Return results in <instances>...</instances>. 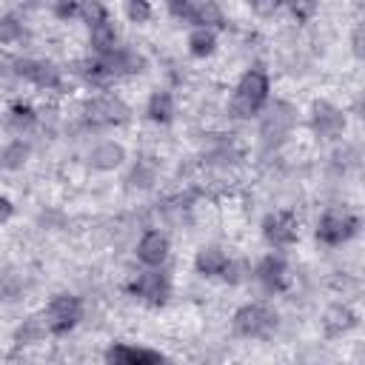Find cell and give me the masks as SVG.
<instances>
[{"mask_svg": "<svg viewBox=\"0 0 365 365\" xmlns=\"http://www.w3.org/2000/svg\"><path fill=\"white\" fill-rule=\"evenodd\" d=\"M23 37V23L11 14L0 17V43H17Z\"/></svg>", "mask_w": 365, "mask_h": 365, "instance_id": "25", "label": "cell"}, {"mask_svg": "<svg viewBox=\"0 0 365 365\" xmlns=\"http://www.w3.org/2000/svg\"><path fill=\"white\" fill-rule=\"evenodd\" d=\"M288 6H291V14L297 20H308L317 11V0H288Z\"/></svg>", "mask_w": 365, "mask_h": 365, "instance_id": "28", "label": "cell"}, {"mask_svg": "<svg viewBox=\"0 0 365 365\" xmlns=\"http://www.w3.org/2000/svg\"><path fill=\"white\" fill-rule=\"evenodd\" d=\"M108 362H123V365H134V362H160L163 354L148 351V348H134V345H111L106 351Z\"/></svg>", "mask_w": 365, "mask_h": 365, "instance_id": "15", "label": "cell"}, {"mask_svg": "<svg viewBox=\"0 0 365 365\" xmlns=\"http://www.w3.org/2000/svg\"><path fill=\"white\" fill-rule=\"evenodd\" d=\"M91 48L103 57V54H108V51H114L117 48V29H114V23H108V20H103V23H97V26H91Z\"/></svg>", "mask_w": 365, "mask_h": 365, "instance_id": "18", "label": "cell"}, {"mask_svg": "<svg viewBox=\"0 0 365 365\" xmlns=\"http://www.w3.org/2000/svg\"><path fill=\"white\" fill-rule=\"evenodd\" d=\"M356 228H359V220H356L351 211H345V208H331V211H325V214L319 217V222H317V237H319L325 245H339V242H345L348 237H354Z\"/></svg>", "mask_w": 365, "mask_h": 365, "instance_id": "2", "label": "cell"}, {"mask_svg": "<svg viewBox=\"0 0 365 365\" xmlns=\"http://www.w3.org/2000/svg\"><path fill=\"white\" fill-rule=\"evenodd\" d=\"M17 74L31 80L34 86H43V88L60 86V68L54 63H46V60H17Z\"/></svg>", "mask_w": 365, "mask_h": 365, "instance_id": "11", "label": "cell"}, {"mask_svg": "<svg viewBox=\"0 0 365 365\" xmlns=\"http://www.w3.org/2000/svg\"><path fill=\"white\" fill-rule=\"evenodd\" d=\"M26 160H29V143H23V140L9 143L3 148V154H0V165L3 168H20Z\"/></svg>", "mask_w": 365, "mask_h": 365, "instance_id": "22", "label": "cell"}, {"mask_svg": "<svg viewBox=\"0 0 365 365\" xmlns=\"http://www.w3.org/2000/svg\"><path fill=\"white\" fill-rule=\"evenodd\" d=\"M154 180H157V168H154V163L137 160V165H134L131 174H128V182H131L134 188H151Z\"/></svg>", "mask_w": 365, "mask_h": 365, "instance_id": "23", "label": "cell"}, {"mask_svg": "<svg viewBox=\"0 0 365 365\" xmlns=\"http://www.w3.org/2000/svg\"><path fill=\"white\" fill-rule=\"evenodd\" d=\"M291 125H294V108L288 103H274V108L262 120V140H265V145L282 143V137L288 134Z\"/></svg>", "mask_w": 365, "mask_h": 365, "instance_id": "8", "label": "cell"}, {"mask_svg": "<svg viewBox=\"0 0 365 365\" xmlns=\"http://www.w3.org/2000/svg\"><path fill=\"white\" fill-rule=\"evenodd\" d=\"M46 334H48L46 317H29V319H23V325L14 331V342H17V345H31V342H40Z\"/></svg>", "mask_w": 365, "mask_h": 365, "instance_id": "20", "label": "cell"}, {"mask_svg": "<svg viewBox=\"0 0 365 365\" xmlns=\"http://www.w3.org/2000/svg\"><path fill=\"white\" fill-rule=\"evenodd\" d=\"M268 77L259 71V68H251L242 74L240 86H237V94L231 100V114L234 117H251L259 111V106L268 100Z\"/></svg>", "mask_w": 365, "mask_h": 365, "instance_id": "1", "label": "cell"}, {"mask_svg": "<svg viewBox=\"0 0 365 365\" xmlns=\"http://www.w3.org/2000/svg\"><path fill=\"white\" fill-rule=\"evenodd\" d=\"M9 120H11V125H14V128H20V125L26 128V125H31V123H34V108H31V106H14Z\"/></svg>", "mask_w": 365, "mask_h": 365, "instance_id": "27", "label": "cell"}, {"mask_svg": "<svg viewBox=\"0 0 365 365\" xmlns=\"http://www.w3.org/2000/svg\"><path fill=\"white\" fill-rule=\"evenodd\" d=\"M168 3H174V0H168Z\"/></svg>", "mask_w": 365, "mask_h": 365, "instance_id": "35", "label": "cell"}, {"mask_svg": "<svg viewBox=\"0 0 365 365\" xmlns=\"http://www.w3.org/2000/svg\"><path fill=\"white\" fill-rule=\"evenodd\" d=\"M354 51H356V54H362V29H356V31H354Z\"/></svg>", "mask_w": 365, "mask_h": 365, "instance_id": "33", "label": "cell"}, {"mask_svg": "<svg viewBox=\"0 0 365 365\" xmlns=\"http://www.w3.org/2000/svg\"><path fill=\"white\" fill-rule=\"evenodd\" d=\"M274 3H277V6H279V3H288V0H274Z\"/></svg>", "mask_w": 365, "mask_h": 365, "instance_id": "34", "label": "cell"}, {"mask_svg": "<svg viewBox=\"0 0 365 365\" xmlns=\"http://www.w3.org/2000/svg\"><path fill=\"white\" fill-rule=\"evenodd\" d=\"M274 328H277V314L259 302L242 305L234 314V331L240 336H268Z\"/></svg>", "mask_w": 365, "mask_h": 365, "instance_id": "3", "label": "cell"}, {"mask_svg": "<svg viewBox=\"0 0 365 365\" xmlns=\"http://www.w3.org/2000/svg\"><path fill=\"white\" fill-rule=\"evenodd\" d=\"M262 234L271 245H291L297 240V220L294 214L288 211H277V214H268L262 220Z\"/></svg>", "mask_w": 365, "mask_h": 365, "instance_id": "10", "label": "cell"}, {"mask_svg": "<svg viewBox=\"0 0 365 365\" xmlns=\"http://www.w3.org/2000/svg\"><path fill=\"white\" fill-rule=\"evenodd\" d=\"M251 6H254V11H259V14H271V11L277 9L274 0H251Z\"/></svg>", "mask_w": 365, "mask_h": 365, "instance_id": "31", "label": "cell"}, {"mask_svg": "<svg viewBox=\"0 0 365 365\" xmlns=\"http://www.w3.org/2000/svg\"><path fill=\"white\" fill-rule=\"evenodd\" d=\"M171 114H174V100H171V94L163 91V88H157V91L148 97V117H151L154 123H168Z\"/></svg>", "mask_w": 365, "mask_h": 365, "instance_id": "21", "label": "cell"}, {"mask_svg": "<svg viewBox=\"0 0 365 365\" xmlns=\"http://www.w3.org/2000/svg\"><path fill=\"white\" fill-rule=\"evenodd\" d=\"M77 14L88 23V29H91V26H97V23H103V20H108V17H106V6H103L100 0H80Z\"/></svg>", "mask_w": 365, "mask_h": 365, "instance_id": "24", "label": "cell"}, {"mask_svg": "<svg viewBox=\"0 0 365 365\" xmlns=\"http://www.w3.org/2000/svg\"><path fill=\"white\" fill-rule=\"evenodd\" d=\"M80 311H83V305H80V299L74 294H57L48 302V308H46V325H48V331L51 334L71 331L77 325V319H80Z\"/></svg>", "mask_w": 365, "mask_h": 365, "instance_id": "4", "label": "cell"}, {"mask_svg": "<svg viewBox=\"0 0 365 365\" xmlns=\"http://www.w3.org/2000/svg\"><path fill=\"white\" fill-rule=\"evenodd\" d=\"M171 9H174V14H180V17H185V20H191V23H197V26H208V29L225 26L217 0H174Z\"/></svg>", "mask_w": 365, "mask_h": 365, "instance_id": "5", "label": "cell"}, {"mask_svg": "<svg viewBox=\"0 0 365 365\" xmlns=\"http://www.w3.org/2000/svg\"><path fill=\"white\" fill-rule=\"evenodd\" d=\"M128 108L117 97H94L91 103H86V120L91 125H111V123H123Z\"/></svg>", "mask_w": 365, "mask_h": 365, "instance_id": "7", "label": "cell"}, {"mask_svg": "<svg viewBox=\"0 0 365 365\" xmlns=\"http://www.w3.org/2000/svg\"><path fill=\"white\" fill-rule=\"evenodd\" d=\"M257 279H259V282H262L268 291H282V288L288 285V279H291L285 259H282V257L268 254V257H265V259L257 265Z\"/></svg>", "mask_w": 365, "mask_h": 365, "instance_id": "12", "label": "cell"}, {"mask_svg": "<svg viewBox=\"0 0 365 365\" xmlns=\"http://www.w3.org/2000/svg\"><path fill=\"white\" fill-rule=\"evenodd\" d=\"M11 214H14V205H11L6 197H0V225H3V222H6Z\"/></svg>", "mask_w": 365, "mask_h": 365, "instance_id": "32", "label": "cell"}, {"mask_svg": "<svg viewBox=\"0 0 365 365\" xmlns=\"http://www.w3.org/2000/svg\"><path fill=\"white\" fill-rule=\"evenodd\" d=\"M214 48H217V34H214V29L197 26V29L188 34V51H191L194 57H208Z\"/></svg>", "mask_w": 365, "mask_h": 365, "instance_id": "19", "label": "cell"}, {"mask_svg": "<svg viewBox=\"0 0 365 365\" xmlns=\"http://www.w3.org/2000/svg\"><path fill=\"white\" fill-rule=\"evenodd\" d=\"M137 257L145 265H163L168 257V237L160 231H145L137 242Z\"/></svg>", "mask_w": 365, "mask_h": 365, "instance_id": "13", "label": "cell"}, {"mask_svg": "<svg viewBox=\"0 0 365 365\" xmlns=\"http://www.w3.org/2000/svg\"><path fill=\"white\" fill-rule=\"evenodd\" d=\"M128 291H131L137 299H143L145 305H163V302L168 299V279H165L160 271H145V274H140L137 279H131Z\"/></svg>", "mask_w": 365, "mask_h": 365, "instance_id": "6", "label": "cell"}, {"mask_svg": "<svg viewBox=\"0 0 365 365\" xmlns=\"http://www.w3.org/2000/svg\"><path fill=\"white\" fill-rule=\"evenodd\" d=\"M77 0H57L54 3V11H57V17H71V14H77Z\"/></svg>", "mask_w": 365, "mask_h": 365, "instance_id": "30", "label": "cell"}, {"mask_svg": "<svg viewBox=\"0 0 365 365\" xmlns=\"http://www.w3.org/2000/svg\"><path fill=\"white\" fill-rule=\"evenodd\" d=\"M11 74H17V57L0 48V77H11Z\"/></svg>", "mask_w": 365, "mask_h": 365, "instance_id": "29", "label": "cell"}, {"mask_svg": "<svg viewBox=\"0 0 365 365\" xmlns=\"http://www.w3.org/2000/svg\"><path fill=\"white\" fill-rule=\"evenodd\" d=\"M88 160H91L94 168L111 171V168H117V165L125 160V151H123V145H117V143H100V145L88 154Z\"/></svg>", "mask_w": 365, "mask_h": 365, "instance_id": "17", "label": "cell"}, {"mask_svg": "<svg viewBox=\"0 0 365 365\" xmlns=\"http://www.w3.org/2000/svg\"><path fill=\"white\" fill-rule=\"evenodd\" d=\"M311 125L319 137L325 140H336L345 128V117L339 108H334L331 103H314V111H311Z\"/></svg>", "mask_w": 365, "mask_h": 365, "instance_id": "9", "label": "cell"}, {"mask_svg": "<svg viewBox=\"0 0 365 365\" xmlns=\"http://www.w3.org/2000/svg\"><path fill=\"white\" fill-rule=\"evenodd\" d=\"M356 325V314L348 308V305H331L325 311V319H322V331L328 336H342L345 331H351Z\"/></svg>", "mask_w": 365, "mask_h": 365, "instance_id": "14", "label": "cell"}, {"mask_svg": "<svg viewBox=\"0 0 365 365\" xmlns=\"http://www.w3.org/2000/svg\"><path fill=\"white\" fill-rule=\"evenodd\" d=\"M125 14L131 23H148L151 20V3L148 0H125Z\"/></svg>", "mask_w": 365, "mask_h": 365, "instance_id": "26", "label": "cell"}, {"mask_svg": "<svg viewBox=\"0 0 365 365\" xmlns=\"http://www.w3.org/2000/svg\"><path fill=\"white\" fill-rule=\"evenodd\" d=\"M225 265H228V257L220 248H202L197 254V259H194V268L202 277H222Z\"/></svg>", "mask_w": 365, "mask_h": 365, "instance_id": "16", "label": "cell"}]
</instances>
